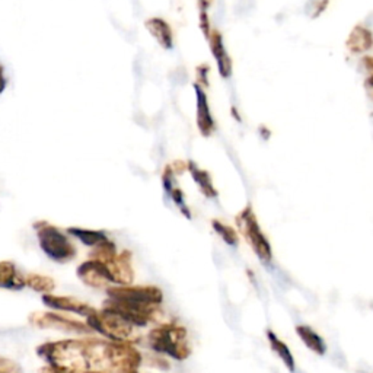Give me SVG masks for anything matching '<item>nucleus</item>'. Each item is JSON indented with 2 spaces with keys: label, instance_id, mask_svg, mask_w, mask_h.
<instances>
[{
  "label": "nucleus",
  "instance_id": "f257e3e1",
  "mask_svg": "<svg viewBox=\"0 0 373 373\" xmlns=\"http://www.w3.org/2000/svg\"><path fill=\"white\" fill-rule=\"evenodd\" d=\"M104 308L116 310L134 327L143 328L155 323L163 302L162 291L153 286H116L108 288Z\"/></svg>",
  "mask_w": 373,
  "mask_h": 373
},
{
  "label": "nucleus",
  "instance_id": "f03ea898",
  "mask_svg": "<svg viewBox=\"0 0 373 373\" xmlns=\"http://www.w3.org/2000/svg\"><path fill=\"white\" fill-rule=\"evenodd\" d=\"M149 346L153 352L183 362L191 356L188 333L178 324H162L149 333Z\"/></svg>",
  "mask_w": 373,
  "mask_h": 373
},
{
  "label": "nucleus",
  "instance_id": "7ed1b4c3",
  "mask_svg": "<svg viewBox=\"0 0 373 373\" xmlns=\"http://www.w3.org/2000/svg\"><path fill=\"white\" fill-rule=\"evenodd\" d=\"M88 327L116 342H131L136 337L137 328L120 313L108 308H104L102 312H95L92 317H90Z\"/></svg>",
  "mask_w": 373,
  "mask_h": 373
},
{
  "label": "nucleus",
  "instance_id": "20e7f679",
  "mask_svg": "<svg viewBox=\"0 0 373 373\" xmlns=\"http://www.w3.org/2000/svg\"><path fill=\"white\" fill-rule=\"evenodd\" d=\"M37 237L44 254L57 263H67L76 256V248L60 229L45 222L36 225Z\"/></svg>",
  "mask_w": 373,
  "mask_h": 373
},
{
  "label": "nucleus",
  "instance_id": "39448f33",
  "mask_svg": "<svg viewBox=\"0 0 373 373\" xmlns=\"http://www.w3.org/2000/svg\"><path fill=\"white\" fill-rule=\"evenodd\" d=\"M237 222H238V226L241 229L242 235L245 237L247 242L249 244V247L258 256V260H260L263 264H270L273 260V249H271L270 241L261 231L260 225H258V220L252 209L249 206L245 207L241 212V215H238Z\"/></svg>",
  "mask_w": 373,
  "mask_h": 373
},
{
  "label": "nucleus",
  "instance_id": "423d86ee",
  "mask_svg": "<svg viewBox=\"0 0 373 373\" xmlns=\"http://www.w3.org/2000/svg\"><path fill=\"white\" fill-rule=\"evenodd\" d=\"M33 324L41 328H54L65 333H76V334H90L92 330L82 323L75 320H69L63 315L57 313H37L31 318Z\"/></svg>",
  "mask_w": 373,
  "mask_h": 373
},
{
  "label": "nucleus",
  "instance_id": "0eeeda50",
  "mask_svg": "<svg viewBox=\"0 0 373 373\" xmlns=\"http://www.w3.org/2000/svg\"><path fill=\"white\" fill-rule=\"evenodd\" d=\"M79 277L94 289H108L109 279L105 270V266L97 260H88L83 263L77 270Z\"/></svg>",
  "mask_w": 373,
  "mask_h": 373
},
{
  "label": "nucleus",
  "instance_id": "6e6552de",
  "mask_svg": "<svg viewBox=\"0 0 373 373\" xmlns=\"http://www.w3.org/2000/svg\"><path fill=\"white\" fill-rule=\"evenodd\" d=\"M43 299H44L45 305H48L53 309L83 315V317H86V320L92 317V315L97 312L88 303H83V302H80L75 298H69V296H55V295L50 293V295H44Z\"/></svg>",
  "mask_w": 373,
  "mask_h": 373
},
{
  "label": "nucleus",
  "instance_id": "1a4fd4ad",
  "mask_svg": "<svg viewBox=\"0 0 373 373\" xmlns=\"http://www.w3.org/2000/svg\"><path fill=\"white\" fill-rule=\"evenodd\" d=\"M195 98H197V127L203 136L209 137L215 131V120L212 117V112L207 102V95L202 86L195 85Z\"/></svg>",
  "mask_w": 373,
  "mask_h": 373
},
{
  "label": "nucleus",
  "instance_id": "9d476101",
  "mask_svg": "<svg viewBox=\"0 0 373 373\" xmlns=\"http://www.w3.org/2000/svg\"><path fill=\"white\" fill-rule=\"evenodd\" d=\"M209 43H210V48L213 53L215 60L217 62V70L220 73L222 77H231L232 75V60L231 57L227 55L225 44H223V38L220 36L219 31L212 30L210 36H209Z\"/></svg>",
  "mask_w": 373,
  "mask_h": 373
},
{
  "label": "nucleus",
  "instance_id": "9b49d317",
  "mask_svg": "<svg viewBox=\"0 0 373 373\" xmlns=\"http://www.w3.org/2000/svg\"><path fill=\"white\" fill-rule=\"evenodd\" d=\"M162 181H163V188L166 191V194L171 197L172 202H174V205L181 210V213L187 217V219H191V212L185 203L184 200V194H183V190L177 188L174 185V171H172L171 166H166L163 175H162Z\"/></svg>",
  "mask_w": 373,
  "mask_h": 373
},
{
  "label": "nucleus",
  "instance_id": "f8f14e48",
  "mask_svg": "<svg viewBox=\"0 0 373 373\" xmlns=\"http://www.w3.org/2000/svg\"><path fill=\"white\" fill-rule=\"evenodd\" d=\"M146 28L148 31L151 33V36L158 41V44L165 48V50H171L172 45H174V38H172V31H171V26L166 21H163L162 18H151L146 21Z\"/></svg>",
  "mask_w": 373,
  "mask_h": 373
},
{
  "label": "nucleus",
  "instance_id": "ddd939ff",
  "mask_svg": "<svg viewBox=\"0 0 373 373\" xmlns=\"http://www.w3.org/2000/svg\"><path fill=\"white\" fill-rule=\"evenodd\" d=\"M267 340L270 342L271 350L277 355V357L281 360V363L289 369L291 373H296V362L295 357L289 349L288 344H286L274 331L267 330Z\"/></svg>",
  "mask_w": 373,
  "mask_h": 373
},
{
  "label": "nucleus",
  "instance_id": "4468645a",
  "mask_svg": "<svg viewBox=\"0 0 373 373\" xmlns=\"http://www.w3.org/2000/svg\"><path fill=\"white\" fill-rule=\"evenodd\" d=\"M296 334L301 338V341L305 344L306 349H309L312 353L324 356L327 353V344L324 338L308 325H298Z\"/></svg>",
  "mask_w": 373,
  "mask_h": 373
},
{
  "label": "nucleus",
  "instance_id": "2eb2a0df",
  "mask_svg": "<svg viewBox=\"0 0 373 373\" xmlns=\"http://www.w3.org/2000/svg\"><path fill=\"white\" fill-rule=\"evenodd\" d=\"M25 286V276H22L12 263H0V288L19 291Z\"/></svg>",
  "mask_w": 373,
  "mask_h": 373
},
{
  "label": "nucleus",
  "instance_id": "dca6fc26",
  "mask_svg": "<svg viewBox=\"0 0 373 373\" xmlns=\"http://www.w3.org/2000/svg\"><path fill=\"white\" fill-rule=\"evenodd\" d=\"M187 168L191 172V177L195 181V184L198 185L200 191H202L207 198H216L217 190L213 185V181H212V177H210L209 172L205 169H200L194 162H188Z\"/></svg>",
  "mask_w": 373,
  "mask_h": 373
},
{
  "label": "nucleus",
  "instance_id": "f3484780",
  "mask_svg": "<svg viewBox=\"0 0 373 373\" xmlns=\"http://www.w3.org/2000/svg\"><path fill=\"white\" fill-rule=\"evenodd\" d=\"M373 45V36L363 26H356L347 40V48L353 54L366 53Z\"/></svg>",
  "mask_w": 373,
  "mask_h": 373
},
{
  "label": "nucleus",
  "instance_id": "a211bd4d",
  "mask_svg": "<svg viewBox=\"0 0 373 373\" xmlns=\"http://www.w3.org/2000/svg\"><path fill=\"white\" fill-rule=\"evenodd\" d=\"M72 237L77 238L80 242L88 247H98L99 244L105 242L108 238L104 232L101 231H90V229H82V227H70L67 231Z\"/></svg>",
  "mask_w": 373,
  "mask_h": 373
},
{
  "label": "nucleus",
  "instance_id": "6ab92c4d",
  "mask_svg": "<svg viewBox=\"0 0 373 373\" xmlns=\"http://www.w3.org/2000/svg\"><path fill=\"white\" fill-rule=\"evenodd\" d=\"M25 284L28 286V288H31L33 291L44 293V295H50L54 291V288H55L54 281L50 277L41 276V274H28V276H25Z\"/></svg>",
  "mask_w": 373,
  "mask_h": 373
},
{
  "label": "nucleus",
  "instance_id": "aec40b11",
  "mask_svg": "<svg viewBox=\"0 0 373 373\" xmlns=\"http://www.w3.org/2000/svg\"><path fill=\"white\" fill-rule=\"evenodd\" d=\"M212 226H213V231L223 239L225 244H227L229 247H232V248L238 247L239 237H238V234L234 227L222 223L220 220H213Z\"/></svg>",
  "mask_w": 373,
  "mask_h": 373
},
{
  "label": "nucleus",
  "instance_id": "412c9836",
  "mask_svg": "<svg viewBox=\"0 0 373 373\" xmlns=\"http://www.w3.org/2000/svg\"><path fill=\"white\" fill-rule=\"evenodd\" d=\"M362 65L366 69V91L367 95L373 99V57H364L362 60Z\"/></svg>",
  "mask_w": 373,
  "mask_h": 373
},
{
  "label": "nucleus",
  "instance_id": "4be33fe9",
  "mask_svg": "<svg viewBox=\"0 0 373 373\" xmlns=\"http://www.w3.org/2000/svg\"><path fill=\"white\" fill-rule=\"evenodd\" d=\"M328 4H330V0H309L308 13H310L312 18H317L327 9Z\"/></svg>",
  "mask_w": 373,
  "mask_h": 373
},
{
  "label": "nucleus",
  "instance_id": "5701e85b",
  "mask_svg": "<svg viewBox=\"0 0 373 373\" xmlns=\"http://www.w3.org/2000/svg\"><path fill=\"white\" fill-rule=\"evenodd\" d=\"M5 88H6V79L4 75V69H2V66H0V95L4 94Z\"/></svg>",
  "mask_w": 373,
  "mask_h": 373
}]
</instances>
